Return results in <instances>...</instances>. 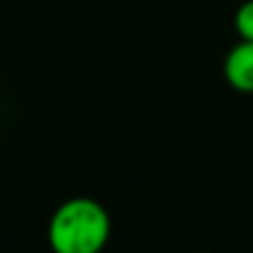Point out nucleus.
Returning <instances> with one entry per match:
<instances>
[{
	"label": "nucleus",
	"instance_id": "obj_2",
	"mask_svg": "<svg viewBox=\"0 0 253 253\" xmlns=\"http://www.w3.org/2000/svg\"><path fill=\"white\" fill-rule=\"evenodd\" d=\"M226 82L241 93H253V42L241 40L224 62Z\"/></svg>",
	"mask_w": 253,
	"mask_h": 253
},
{
	"label": "nucleus",
	"instance_id": "obj_3",
	"mask_svg": "<svg viewBox=\"0 0 253 253\" xmlns=\"http://www.w3.org/2000/svg\"><path fill=\"white\" fill-rule=\"evenodd\" d=\"M234 25H236V32L241 35V40L253 42V0H246V2L236 10Z\"/></svg>",
	"mask_w": 253,
	"mask_h": 253
},
{
	"label": "nucleus",
	"instance_id": "obj_1",
	"mask_svg": "<svg viewBox=\"0 0 253 253\" xmlns=\"http://www.w3.org/2000/svg\"><path fill=\"white\" fill-rule=\"evenodd\" d=\"M108 236V211L88 197H77L57 207L47 231L49 249L54 253H101Z\"/></svg>",
	"mask_w": 253,
	"mask_h": 253
}]
</instances>
